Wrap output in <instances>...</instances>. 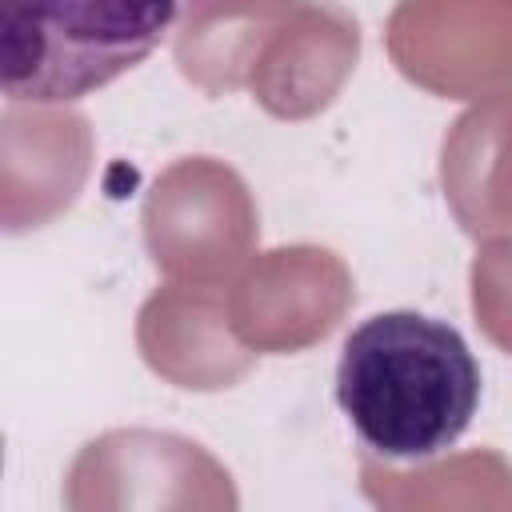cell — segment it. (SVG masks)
I'll use <instances>...</instances> for the list:
<instances>
[{
	"label": "cell",
	"mask_w": 512,
	"mask_h": 512,
	"mask_svg": "<svg viewBox=\"0 0 512 512\" xmlns=\"http://www.w3.org/2000/svg\"><path fill=\"white\" fill-rule=\"evenodd\" d=\"M336 404L372 456L428 464L468 432L480 364L456 324L412 308L376 312L340 344Z\"/></svg>",
	"instance_id": "6da1fadb"
},
{
	"label": "cell",
	"mask_w": 512,
	"mask_h": 512,
	"mask_svg": "<svg viewBox=\"0 0 512 512\" xmlns=\"http://www.w3.org/2000/svg\"><path fill=\"white\" fill-rule=\"evenodd\" d=\"M188 0H0V88L16 104L84 100L148 60Z\"/></svg>",
	"instance_id": "7a4b0ae2"
}]
</instances>
